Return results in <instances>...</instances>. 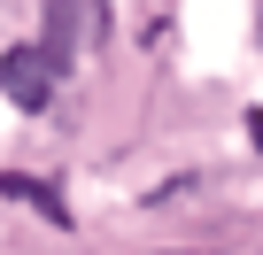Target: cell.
Masks as SVG:
<instances>
[{
    "label": "cell",
    "instance_id": "obj_3",
    "mask_svg": "<svg viewBox=\"0 0 263 255\" xmlns=\"http://www.w3.org/2000/svg\"><path fill=\"white\" fill-rule=\"evenodd\" d=\"M0 193H16V201H31L39 217H54V224H70V209H62V193H54V186H39V178H0Z\"/></svg>",
    "mask_w": 263,
    "mask_h": 255
},
{
    "label": "cell",
    "instance_id": "obj_2",
    "mask_svg": "<svg viewBox=\"0 0 263 255\" xmlns=\"http://www.w3.org/2000/svg\"><path fill=\"white\" fill-rule=\"evenodd\" d=\"M70 24H78V0H47V47H39V54L54 62V77H62L70 54H78V31H70Z\"/></svg>",
    "mask_w": 263,
    "mask_h": 255
},
{
    "label": "cell",
    "instance_id": "obj_1",
    "mask_svg": "<svg viewBox=\"0 0 263 255\" xmlns=\"http://www.w3.org/2000/svg\"><path fill=\"white\" fill-rule=\"evenodd\" d=\"M54 85H62V77H54V62H47L39 47H8V54H0V93H8L24 116H39V108L54 101Z\"/></svg>",
    "mask_w": 263,
    "mask_h": 255
}]
</instances>
